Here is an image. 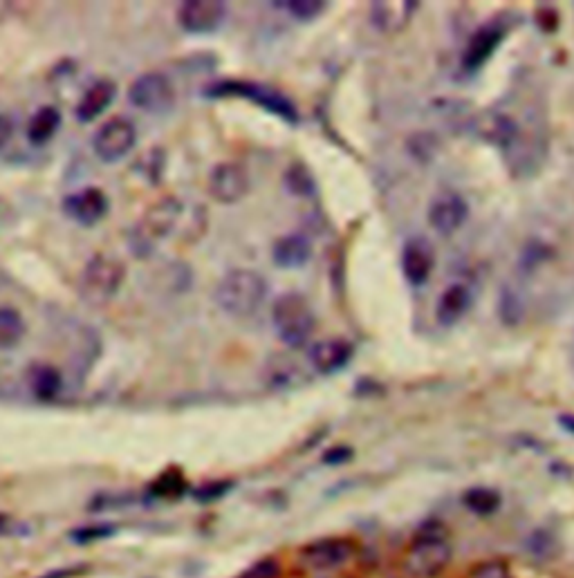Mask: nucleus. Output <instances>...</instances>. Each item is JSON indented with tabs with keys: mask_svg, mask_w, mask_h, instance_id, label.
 <instances>
[{
	"mask_svg": "<svg viewBox=\"0 0 574 578\" xmlns=\"http://www.w3.org/2000/svg\"><path fill=\"white\" fill-rule=\"evenodd\" d=\"M267 294H270V285L263 274H258L256 269L238 267L222 276L214 296L222 312L243 319V316H252L265 303Z\"/></svg>",
	"mask_w": 574,
	"mask_h": 578,
	"instance_id": "1",
	"label": "nucleus"
},
{
	"mask_svg": "<svg viewBox=\"0 0 574 578\" xmlns=\"http://www.w3.org/2000/svg\"><path fill=\"white\" fill-rule=\"evenodd\" d=\"M205 95L211 99H225V97L247 99V101H252V104L267 110V113L281 117L283 121H287V124H299V110H296L292 101L285 95H281L279 90L263 86V83L243 81V79L214 81L205 88Z\"/></svg>",
	"mask_w": 574,
	"mask_h": 578,
	"instance_id": "2",
	"label": "nucleus"
},
{
	"mask_svg": "<svg viewBox=\"0 0 574 578\" xmlns=\"http://www.w3.org/2000/svg\"><path fill=\"white\" fill-rule=\"evenodd\" d=\"M126 281V265L110 254L92 256L79 276V296L83 303L101 307L113 301Z\"/></svg>",
	"mask_w": 574,
	"mask_h": 578,
	"instance_id": "3",
	"label": "nucleus"
},
{
	"mask_svg": "<svg viewBox=\"0 0 574 578\" xmlns=\"http://www.w3.org/2000/svg\"><path fill=\"white\" fill-rule=\"evenodd\" d=\"M182 213V204L173 195H166V198L157 200L144 211V216L140 222L133 227L131 233V251L140 258H146L148 254H153L155 247L169 236L173 227L178 225Z\"/></svg>",
	"mask_w": 574,
	"mask_h": 578,
	"instance_id": "4",
	"label": "nucleus"
},
{
	"mask_svg": "<svg viewBox=\"0 0 574 578\" xmlns=\"http://www.w3.org/2000/svg\"><path fill=\"white\" fill-rule=\"evenodd\" d=\"M272 323L287 348H303L314 330V312L308 298L296 292L281 294L272 307Z\"/></svg>",
	"mask_w": 574,
	"mask_h": 578,
	"instance_id": "5",
	"label": "nucleus"
},
{
	"mask_svg": "<svg viewBox=\"0 0 574 578\" xmlns=\"http://www.w3.org/2000/svg\"><path fill=\"white\" fill-rule=\"evenodd\" d=\"M451 563V545L442 531L429 529L413 540L406 554L404 572L411 578H435Z\"/></svg>",
	"mask_w": 574,
	"mask_h": 578,
	"instance_id": "6",
	"label": "nucleus"
},
{
	"mask_svg": "<svg viewBox=\"0 0 574 578\" xmlns=\"http://www.w3.org/2000/svg\"><path fill=\"white\" fill-rule=\"evenodd\" d=\"M175 86L164 72H144L128 86L131 106L148 115H164L175 106Z\"/></svg>",
	"mask_w": 574,
	"mask_h": 578,
	"instance_id": "7",
	"label": "nucleus"
},
{
	"mask_svg": "<svg viewBox=\"0 0 574 578\" xmlns=\"http://www.w3.org/2000/svg\"><path fill=\"white\" fill-rule=\"evenodd\" d=\"M137 128L131 119L110 117L92 135V151L104 164H117L133 153Z\"/></svg>",
	"mask_w": 574,
	"mask_h": 578,
	"instance_id": "8",
	"label": "nucleus"
},
{
	"mask_svg": "<svg viewBox=\"0 0 574 578\" xmlns=\"http://www.w3.org/2000/svg\"><path fill=\"white\" fill-rule=\"evenodd\" d=\"M357 554L355 540L350 538H321L301 549V563L312 572H332L353 561Z\"/></svg>",
	"mask_w": 574,
	"mask_h": 578,
	"instance_id": "9",
	"label": "nucleus"
},
{
	"mask_svg": "<svg viewBox=\"0 0 574 578\" xmlns=\"http://www.w3.org/2000/svg\"><path fill=\"white\" fill-rule=\"evenodd\" d=\"M227 18V3L220 0H187L180 3L175 21L187 34L205 36L218 32Z\"/></svg>",
	"mask_w": 574,
	"mask_h": 578,
	"instance_id": "10",
	"label": "nucleus"
},
{
	"mask_svg": "<svg viewBox=\"0 0 574 578\" xmlns=\"http://www.w3.org/2000/svg\"><path fill=\"white\" fill-rule=\"evenodd\" d=\"M249 173L238 162H220L207 177V191L218 204H236L249 193Z\"/></svg>",
	"mask_w": 574,
	"mask_h": 578,
	"instance_id": "11",
	"label": "nucleus"
},
{
	"mask_svg": "<svg viewBox=\"0 0 574 578\" xmlns=\"http://www.w3.org/2000/svg\"><path fill=\"white\" fill-rule=\"evenodd\" d=\"M108 209V195L97 189V186H86V189L74 191L63 198V213L81 227L99 225V222L108 216Z\"/></svg>",
	"mask_w": 574,
	"mask_h": 578,
	"instance_id": "12",
	"label": "nucleus"
},
{
	"mask_svg": "<svg viewBox=\"0 0 574 578\" xmlns=\"http://www.w3.org/2000/svg\"><path fill=\"white\" fill-rule=\"evenodd\" d=\"M469 216L467 200L453 191H444L431 202L429 207V222L440 236H451L456 233Z\"/></svg>",
	"mask_w": 574,
	"mask_h": 578,
	"instance_id": "13",
	"label": "nucleus"
},
{
	"mask_svg": "<svg viewBox=\"0 0 574 578\" xmlns=\"http://www.w3.org/2000/svg\"><path fill=\"white\" fill-rule=\"evenodd\" d=\"M117 97V83L110 79H97L95 83H90L83 92L79 104L74 106V119L79 124H92L97 121L106 110L113 106V101Z\"/></svg>",
	"mask_w": 574,
	"mask_h": 578,
	"instance_id": "14",
	"label": "nucleus"
},
{
	"mask_svg": "<svg viewBox=\"0 0 574 578\" xmlns=\"http://www.w3.org/2000/svg\"><path fill=\"white\" fill-rule=\"evenodd\" d=\"M435 267L433 249L424 238L406 240L402 249V274L406 283L413 287H420L429 281V276Z\"/></svg>",
	"mask_w": 574,
	"mask_h": 578,
	"instance_id": "15",
	"label": "nucleus"
},
{
	"mask_svg": "<svg viewBox=\"0 0 574 578\" xmlns=\"http://www.w3.org/2000/svg\"><path fill=\"white\" fill-rule=\"evenodd\" d=\"M505 39V27L489 23L483 25L478 32L471 36L465 52H462V68L469 72H476L478 68H483L485 61L496 52L498 45Z\"/></svg>",
	"mask_w": 574,
	"mask_h": 578,
	"instance_id": "16",
	"label": "nucleus"
},
{
	"mask_svg": "<svg viewBox=\"0 0 574 578\" xmlns=\"http://www.w3.org/2000/svg\"><path fill=\"white\" fill-rule=\"evenodd\" d=\"M353 352V343H348L346 339H326L310 348V363L321 375H335V372L348 366Z\"/></svg>",
	"mask_w": 574,
	"mask_h": 578,
	"instance_id": "17",
	"label": "nucleus"
},
{
	"mask_svg": "<svg viewBox=\"0 0 574 578\" xmlns=\"http://www.w3.org/2000/svg\"><path fill=\"white\" fill-rule=\"evenodd\" d=\"M272 258L281 269H301L310 263L312 242L303 233H287L272 245Z\"/></svg>",
	"mask_w": 574,
	"mask_h": 578,
	"instance_id": "18",
	"label": "nucleus"
},
{
	"mask_svg": "<svg viewBox=\"0 0 574 578\" xmlns=\"http://www.w3.org/2000/svg\"><path fill=\"white\" fill-rule=\"evenodd\" d=\"M471 301H474V296H471V289L467 285H449L442 292L438 307H435V319L444 328H451L469 312Z\"/></svg>",
	"mask_w": 574,
	"mask_h": 578,
	"instance_id": "19",
	"label": "nucleus"
},
{
	"mask_svg": "<svg viewBox=\"0 0 574 578\" xmlns=\"http://www.w3.org/2000/svg\"><path fill=\"white\" fill-rule=\"evenodd\" d=\"M63 388L61 372L50 363H36L30 368V390L39 402H52Z\"/></svg>",
	"mask_w": 574,
	"mask_h": 578,
	"instance_id": "20",
	"label": "nucleus"
},
{
	"mask_svg": "<svg viewBox=\"0 0 574 578\" xmlns=\"http://www.w3.org/2000/svg\"><path fill=\"white\" fill-rule=\"evenodd\" d=\"M61 126V113L54 106H41L27 121V139L32 146H45L57 135Z\"/></svg>",
	"mask_w": 574,
	"mask_h": 578,
	"instance_id": "21",
	"label": "nucleus"
},
{
	"mask_svg": "<svg viewBox=\"0 0 574 578\" xmlns=\"http://www.w3.org/2000/svg\"><path fill=\"white\" fill-rule=\"evenodd\" d=\"M27 325L14 307H0V350H12L23 341Z\"/></svg>",
	"mask_w": 574,
	"mask_h": 578,
	"instance_id": "22",
	"label": "nucleus"
},
{
	"mask_svg": "<svg viewBox=\"0 0 574 578\" xmlns=\"http://www.w3.org/2000/svg\"><path fill=\"white\" fill-rule=\"evenodd\" d=\"M462 502L465 507L476 516H492L494 511L501 507V496L494 489H485V487H474L469 489L465 496H462Z\"/></svg>",
	"mask_w": 574,
	"mask_h": 578,
	"instance_id": "23",
	"label": "nucleus"
},
{
	"mask_svg": "<svg viewBox=\"0 0 574 578\" xmlns=\"http://www.w3.org/2000/svg\"><path fill=\"white\" fill-rule=\"evenodd\" d=\"M281 7H285L296 21L310 23L326 12L328 3H323V0H290V3H281Z\"/></svg>",
	"mask_w": 574,
	"mask_h": 578,
	"instance_id": "24",
	"label": "nucleus"
},
{
	"mask_svg": "<svg viewBox=\"0 0 574 578\" xmlns=\"http://www.w3.org/2000/svg\"><path fill=\"white\" fill-rule=\"evenodd\" d=\"M285 184L294 195H310L314 193V180L310 171L301 164L290 166V171L285 173Z\"/></svg>",
	"mask_w": 574,
	"mask_h": 578,
	"instance_id": "25",
	"label": "nucleus"
},
{
	"mask_svg": "<svg viewBox=\"0 0 574 578\" xmlns=\"http://www.w3.org/2000/svg\"><path fill=\"white\" fill-rule=\"evenodd\" d=\"M155 496H162V498H171V496H178V493L184 491V480L180 473L175 471H166L160 480L155 482Z\"/></svg>",
	"mask_w": 574,
	"mask_h": 578,
	"instance_id": "26",
	"label": "nucleus"
},
{
	"mask_svg": "<svg viewBox=\"0 0 574 578\" xmlns=\"http://www.w3.org/2000/svg\"><path fill=\"white\" fill-rule=\"evenodd\" d=\"M469 578H514V576H512V570H509L507 563L487 561V563L476 565L474 570H471Z\"/></svg>",
	"mask_w": 574,
	"mask_h": 578,
	"instance_id": "27",
	"label": "nucleus"
},
{
	"mask_svg": "<svg viewBox=\"0 0 574 578\" xmlns=\"http://www.w3.org/2000/svg\"><path fill=\"white\" fill-rule=\"evenodd\" d=\"M279 574H281V565L276 563L274 558H267V561L249 567V570L243 572L240 578H276Z\"/></svg>",
	"mask_w": 574,
	"mask_h": 578,
	"instance_id": "28",
	"label": "nucleus"
},
{
	"mask_svg": "<svg viewBox=\"0 0 574 578\" xmlns=\"http://www.w3.org/2000/svg\"><path fill=\"white\" fill-rule=\"evenodd\" d=\"M552 549H554V540L545 534V531H536V534L530 538V552L536 556V558H550L552 554Z\"/></svg>",
	"mask_w": 574,
	"mask_h": 578,
	"instance_id": "29",
	"label": "nucleus"
},
{
	"mask_svg": "<svg viewBox=\"0 0 574 578\" xmlns=\"http://www.w3.org/2000/svg\"><path fill=\"white\" fill-rule=\"evenodd\" d=\"M12 135H14V121L7 115H0V151L12 142Z\"/></svg>",
	"mask_w": 574,
	"mask_h": 578,
	"instance_id": "30",
	"label": "nucleus"
},
{
	"mask_svg": "<svg viewBox=\"0 0 574 578\" xmlns=\"http://www.w3.org/2000/svg\"><path fill=\"white\" fill-rule=\"evenodd\" d=\"M23 531L25 527L18 525L14 518L0 516V536H18V534H23Z\"/></svg>",
	"mask_w": 574,
	"mask_h": 578,
	"instance_id": "31",
	"label": "nucleus"
},
{
	"mask_svg": "<svg viewBox=\"0 0 574 578\" xmlns=\"http://www.w3.org/2000/svg\"><path fill=\"white\" fill-rule=\"evenodd\" d=\"M353 458V451L346 449V446H339V449H332L326 455H323V462L328 464H339V462H348Z\"/></svg>",
	"mask_w": 574,
	"mask_h": 578,
	"instance_id": "32",
	"label": "nucleus"
},
{
	"mask_svg": "<svg viewBox=\"0 0 574 578\" xmlns=\"http://www.w3.org/2000/svg\"><path fill=\"white\" fill-rule=\"evenodd\" d=\"M227 487H229L227 482L209 484V487H205V489H200V491H198V498H200V500H214V498L222 496V493H227Z\"/></svg>",
	"mask_w": 574,
	"mask_h": 578,
	"instance_id": "33",
	"label": "nucleus"
},
{
	"mask_svg": "<svg viewBox=\"0 0 574 578\" xmlns=\"http://www.w3.org/2000/svg\"><path fill=\"white\" fill-rule=\"evenodd\" d=\"M110 534H113V527H95V529H81L79 534H74V536H81L79 540H83V543H86V540L106 538V536H110Z\"/></svg>",
	"mask_w": 574,
	"mask_h": 578,
	"instance_id": "34",
	"label": "nucleus"
},
{
	"mask_svg": "<svg viewBox=\"0 0 574 578\" xmlns=\"http://www.w3.org/2000/svg\"><path fill=\"white\" fill-rule=\"evenodd\" d=\"M81 572V567H70V570H59V572H48L41 578H72L74 574Z\"/></svg>",
	"mask_w": 574,
	"mask_h": 578,
	"instance_id": "35",
	"label": "nucleus"
},
{
	"mask_svg": "<svg viewBox=\"0 0 574 578\" xmlns=\"http://www.w3.org/2000/svg\"><path fill=\"white\" fill-rule=\"evenodd\" d=\"M559 422H561V426H563V428H566L568 433H572V435H574V417H572V415H563V417L559 419Z\"/></svg>",
	"mask_w": 574,
	"mask_h": 578,
	"instance_id": "36",
	"label": "nucleus"
}]
</instances>
